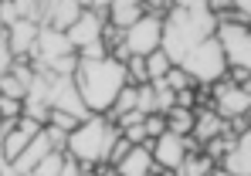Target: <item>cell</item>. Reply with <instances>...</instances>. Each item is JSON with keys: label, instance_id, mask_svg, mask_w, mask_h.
<instances>
[{"label": "cell", "instance_id": "603a6c76", "mask_svg": "<svg viewBox=\"0 0 251 176\" xmlns=\"http://www.w3.org/2000/svg\"><path fill=\"white\" fill-rule=\"evenodd\" d=\"M78 122H82V119H75L72 112H61V109H48V126H51V129H58V132H65V135L78 129Z\"/></svg>", "mask_w": 251, "mask_h": 176}, {"label": "cell", "instance_id": "ab89813d", "mask_svg": "<svg viewBox=\"0 0 251 176\" xmlns=\"http://www.w3.org/2000/svg\"><path fill=\"white\" fill-rule=\"evenodd\" d=\"M248 27H251V24H248Z\"/></svg>", "mask_w": 251, "mask_h": 176}, {"label": "cell", "instance_id": "74e56055", "mask_svg": "<svg viewBox=\"0 0 251 176\" xmlns=\"http://www.w3.org/2000/svg\"><path fill=\"white\" fill-rule=\"evenodd\" d=\"M78 3H82V7H85V10H88V7H92V0H78Z\"/></svg>", "mask_w": 251, "mask_h": 176}, {"label": "cell", "instance_id": "9c48e42d", "mask_svg": "<svg viewBox=\"0 0 251 176\" xmlns=\"http://www.w3.org/2000/svg\"><path fill=\"white\" fill-rule=\"evenodd\" d=\"M72 51H75V47L68 44L65 31H54V27L41 24V31H38V44H34V61H38V68L51 65V61L61 58V54H72Z\"/></svg>", "mask_w": 251, "mask_h": 176}, {"label": "cell", "instance_id": "30bf717a", "mask_svg": "<svg viewBox=\"0 0 251 176\" xmlns=\"http://www.w3.org/2000/svg\"><path fill=\"white\" fill-rule=\"evenodd\" d=\"M102 27H105V14H99V10H82V17L65 31V38H68V44H72L75 51H82L85 44L102 38Z\"/></svg>", "mask_w": 251, "mask_h": 176}, {"label": "cell", "instance_id": "d4e9b609", "mask_svg": "<svg viewBox=\"0 0 251 176\" xmlns=\"http://www.w3.org/2000/svg\"><path fill=\"white\" fill-rule=\"evenodd\" d=\"M0 95H7V98H21V102H24L27 85H24L14 71H3V75H0Z\"/></svg>", "mask_w": 251, "mask_h": 176}, {"label": "cell", "instance_id": "f546056e", "mask_svg": "<svg viewBox=\"0 0 251 176\" xmlns=\"http://www.w3.org/2000/svg\"><path fill=\"white\" fill-rule=\"evenodd\" d=\"M10 65H14V51H10L7 38L0 34V75H3V71H10Z\"/></svg>", "mask_w": 251, "mask_h": 176}, {"label": "cell", "instance_id": "7a4b0ae2", "mask_svg": "<svg viewBox=\"0 0 251 176\" xmlns=\"http://www.w3.org/2000/svg\"><path fill=\"white\" fill-rule=\"evenodd\" d=\"M119 139V126H112L105 115H88L78 122V129L68 132V142H65V153L75 156L78 163H105L109 159V149L112 142Z\"/></svg>", "mask_w": 251, "mask_h": 176}, {"label": "cell", "instance_id": "5bb4252c", "mask_svg": "<svg viewBox=\"0 0 251 176\" xmlns=\"http://www.w3.org/2000/svg\"><path fill=\"white\" fill-rule=\"evenodd\" d=\"M221 166L227 170V176H251V126L234 142V149L221 159Z\"/></svg>", "mask_w": 251, "mask_h": 176}, {"label": "cell", "instance_id": "44dd1931", "mask_svg": "<svg viewBox=\"0 0 251 176\" xmlns=\"http://www.w3.org/2000/svg\"><path fill=\"white\" fill-rule=\"evenodd\" d=\"M126 68V82L129 85H150V71H146V58H139V54H129L123 61Z\"/></svg>", "mask_w": 251, "mask_h": 176}, {"label": "cell", "instance_id": "e575fe53", "mask_svg": "<svg viewBox=\"0 0 251 176\" xmlns=\"http://www.w3.org/2000/svg\"><path fill=\"white\" fill-rule=\"evenodd\" d=\"M143 7H146L150 14H167V10H170V0H143Z\"/></svg>", "mask_w": 251, "mask_h": 176}, {"label": "cell", "instance_id": "8992f818", "mask_svg": "<svg viewBox=\"0 0 251 176\" xmlns=\"http://www.w3.org/2000/svg\"><path fill=\"white\" fill-rule=\"evenodd\" d=\"M210 109L224 119V122H234V119H245L251 109V91L245 85H234V82H214L210 85Z\"/></svg>", "mask_w": 251, "mask_h": 176}, {"label": "cell", "instance_id": "83f0119b", "mask_svg": "<svg viewBox=\"0 0 251 176\" xmlns=\"http://www.w3.org/2000/svg\"><path fill=\"white\" fill-rule=\"evenodd\" d=\"M143 129H146V139L163 135V132H167V115H163V112H150V115L143 119Z\"/></svg>", "mask_w": 251, "mask_h": 176}, {"label": "cell", "instance_id": "4dcf8cb0", "mask_svg": "<svg viewBox=\"0 0 251 176\" xmlns=\"http://www.w3.org/2000/svg\"><path fill=\"white\" fill-rule=\"evenodd\" d=\"M204 7H207L214 17H224V14H231V7H234V0H204Z\"/></svg>", "mask_w": 251, "mask_h": 176}, {"label": "cell", "instance_id": "4fadbf2b", "mask_svg": "<svg viewBox=\"0 0 251 176\" xmlns=\"http://www.w3.org/2000/svg\"><path fill=\"white\" fill-rule=\"evenodd\" d=\"M82 3L78 0H48V10H44V24L54 27V31H68L78 17H82Z\"/></svg>", "mask_w": 251, "mask_h": 176}, {"label": "cell", "instance_id": "8fae6325", "mask_svg": "<svg viewBox=\"0 0 251 176\" xmlns=\"http://www.w3.org/2000/svg\"><path fill=\"white\" fill-rule=\"evenodd\" d=\"M38 31H41V24H34V21H17V24H10L7 31H3V38L10 44V51H14V58H21V54H27V58H34V44H38Z\"/></svg>", "mask_w": 251, "mask_h": 176}, {"label": "cell", "instance_id": "7402d4cb", "mask_svg": "<svg viewBox=\"0 0 251 176\" xmlns=\"http://www.w3.org/2000/svg\"><path fill=\"white\" fill-rule=\"evenodd\" d=\"M170 68H173V61L167 58V51H163V47H156L153 54H146V71H150V82H160V78H167Z\"/></svg>", "mask_w": 251, "mask_h": 176}, {"label": "cell", "instance_id": "8d00e7d4", "mask_svg": "<svg viewBox=\"0 0 251 176\" xmlns=\"http://www.w3.org/2000/svg\"><path fill=\"white\" fill-rule=\"evenodd\" d=\"M109 3H112V0H92V7H88V10H99V14H105V10H109Z\"/></svg>", "mask_w": 251, "mask_h": 176}, {"label": "cell", "instance_id": "2e32d148", "mask_svg": "<svg viewBox=\"0 0 251 176\" xmlns=\"http://www.w3.org/2000/svg\"><path fill=\"white\" fill-rule=\"evenodd\" d=\"M51 149H54V146H51V139H48V135H44V129H41L34 139H31V142H27V146H24V153L14 159V170H17L21 176H31V170L41 163Z\"/></svg>", "mask_w": 251, "mask_h": 176}, {"label": "cell", "instance_id": "ffe728a7", "mask_svg": "<svg viewBox=\"0 0 251 176\" xmlns=\"http://www.w3.org/2000/svg\"><path fill=\"white\" fill-rule=\"evenodd\" d=\"M163 115H167V132H173V135H190V132H194V109L173 105Z\"/></svg>", "mask_w": 251, "mask_h": 176}, {"label": "cell", "instance_id": "ba28073f", "mask_svg": "<svg viewBox=\"0 0 251 176\" xmlns=\"http://www.w3.org/2000/svg\"><path fill=\"white\" fill-rule=\"evenodd\" d=\"M150 153H153V163L156 170H167L173 173L183 159H187V135H173V132H163L156 139H150Z\"/></svg>", "mask_w": 251, "mask_h": 176}, {"label": "cell", "instance_id": "7c38bea8", "mask_svg": "<svg viewBox=\"0 0 251 176\" xmlns=\"http://www.w3.org/2000/svg\"><path fill=\"white\" fill-rule=\"evenodd\" d=\"M112 170L119 176H156V163H153L150 146H132Z\"/></svg>", "mask_w": 251, "mask_h": 176}, {"label": "cell", "instance_id": "f35d334b", "mask_svg": "<svg viewBox=\"0 0 251 176\" xmlns=\"http://www.w3.org/2000/svg\"><path fill=\"white\" fill-rule=\"evenodd\" d=\"M3 31H7V27H3V24H0V34H3Z\"/></svg>", "mask_w": 251, "mask_h": 176}, {"label": "cell", "instance_id": "4316f807", "mask_svg": "<svg viewBox=\"0 0 251 176\" xmlns=\"http://www.w3.org/2000/svg\"><path fill=\"white\" fill-rule=\"evenodd\" d=\"M21 115H24V102H21V98H7V95H0V119L17 122Z\"/></svg>", "mask_w": 251, "mask_h": 176}, {"label": "cell", "instance_id": "3957f363", "mask_svg": "<svg viewBox=\"0 0 251 176\" xmlns=\"http://www.w3.org/2000/svg\"><path fill=\"white\" fill-rule=\"evenodd\" d=\"M180 68L194 78V85H214V82H221L227 75V61H224V51H221L217 38H207V41L194 44L183 54Z\"/></svg>", "mask_w": 251, "mask_h": 176}, {"label": "cell", "instance_id": "ac0fdd59", "mask_svg": "<svg viewBox=\"0 0 251 176\" xmlns=\"http://www.w3.org/2000/svg\"><path fill=\"white\" fill-rule=\"evenodd\" d=\"M217 163L210 159L204 149H197V153H187V159L173 170V176H210V170H214Z\"/></svg>", "mask_w": 251, "mask_h": 176}, {"label": "cell", "instance_id": "277c9868", "mask_svg": "<svg viewBox=\"0 0 251 176\" xmlns=\"http://www.w3.org/2000/svg\"><path fill=\"white\" fill-rule=\"evenodd\" d=\"M214 38H217L221 51H224L227 68H245V71H251V27L234 17V10L224 14V17H217Z\"/></svg>", "mask_w": 251, "mask_h": 176}, {"label": "cell", "instance_id": "1f68e13d", "mask_svg": "<svg viewBox=\"0 0 251 176\" xmlns=\"http://www.w3.org/2000/svg\"><path fill=\"white\" fill-rule=\"evenodd\" d=\"M234 17L241 21V24H251V0H234Z\"/></svg>", "mask_w": 251, "mask_h": 176}, {"label": "cell", "instance_id": "52a82bcc", "mask_svg": "<svg viewBox=\"0 0 251 176\" xmlns=\"http://www.w3.org/2000/svg\"><path fill=\"white\" fill-rule=\"evenodd\" d=\"M44 102H48V109H61V112H72L75 119H88V109H85L82 95H78V88H75V78L48 75Z\"/></svg>", "mask_w": 251, "mask_h": 176}, {"label": "cell", "instance_id": "d590c367", "mask_svg": "<svg viewBox=\"0 0 251 176\" xmlns=\"http://www.w3.org/2000/svg\"><path fill=\"white\" fill-rule=\"evenodd\" d=\"M170 7H180V10H201L204 0H170Z\"/></svg>", "mask_w": 251, "mask_h": 176}, {"label": "cell", "instance_id": "5b68a950", "mask_svg": "<svg viewBox=\"0 0 251 176\" xmlns=\"http://www.w3.org/2000/svg\"><path fill=\"white\" fill-rule=\"evenodd\" d=\"M163 41V14H143L136 24H129L123 31V44L129 54H139V58H146V54H153L156 47Z\"/></svg>", "mask_w": 251, "mask_h": 176}, {"label": "cell", "instance_id": "9a60e30c", "mask_svg": "<svg viewBox=\"0 0 251 176\" xmlns=\"http://www.w3.org/2000/svg\"><path fill=\"white\" fill-rule=\"evenodd\" d=\"M227 129V122L214 112V109H194V132H190V139L204 149V142H210L214 135H221V132Z\"/></svg>", "mask_w": 251, "mask_h": 176}, {"label": "cell", "instance_id": "f1b7e54d", "mask_svg": "<svg viewBox=\"0 0 251 176\" xmlns=\"http://www.w3.org/2000/svg\"><path fill=\"white\" fill-rule=\"evenodd\" d=\"M17 21H21L17 3H14V0H0V24H3V27H10V24H17Z\"/></svg>", "mask_w": 251, "mask_h": 176}, {"label": "cell", "instance_id": "d6a6232c", "mask_svg": "<svg viewBox=\"0 0 251 176\" xmlns=\"http://www.w3.org/2000/svg\"><path fill=\"white\" fill-rule=\"evenodd\" d=\"M82 166H85V163H78L75 156H68V153H65V163H61V176H78V173H82Z\"/></svg>", "mask_w": 251, "mask_h": 176}, {"label": "cell", "instance_id": "6da1fadb", "mask_svg": "<svg viewBox=\"0 0 251 176\" xmlns=\"http://www.w3.org/2000/svg\"><path fill=\"white\" fill-rule=\"evenodd\" d=\"M129 85L126 82V68L116 58H102V61H82L78 58V71H75V88L82 95L88 115H105L116 102V95Z\"/></svg>", "mask_w": 251, "mask_h": 176}, {"label": "cell", "instance_id": "cb8c5ba5", "mask_svg": "<svg viewBox=\"0 0 251 176\" xmlns=\"http://www.w3.org/2000/svg\"><path fill=\"white\" fill-rule=\"evenodd\" d=\"M61 163H65V153H58V149H51L48 156H44L41 163L31 170V176H61Z\"/></svg>", "mask_w": 251, "mask_h": 176}, {"label": "cell", "instance_id": "d6986e66", "mask_svg": "<svg viewBox=\"0 0 251 176\" xmlns=\"http://www.w3.org/2000/svg\"><path fill=\"white\" fill-rule=\"evenodd\" d=\"M31 139H34V135H27L24 129H17V126H10V129H7L3 135H0V156L14 163V159H17V156L24 153V146H27Z\"/></svg>", "mask_w": 251, "mask_h": 176}, {"label": "cell", "instance_id": "e0dca14e", "mask_svg": "<svg viewBox=\"0 0 251 176\" xmlns=\"http://www.w3.org/2000/svg\"><path fill=\"white\" fill-rule=\"evenodd\" d=\"M143 14H146L143 0H112V3H109V10H105V21L126 31V27H129V24H136Z\"/></svg>", "mask_w": 251, "mask_h": 176}, {"label": "cell", "instance_id": "836d02e7", "mask_svg": "<svg viewBox=\"0 0 251 176\" xmlns=\"http://www.w3.org/2000/svg\"><path fill=\"white\" fill-rule=\"evenodd\" d=\"M14 126H17V129H24V132H27V135H38V132L44 129L41 122H34V119H27V115H21V119H17Z\"/></svg>", "mask_w": 251, "mask_h": 176}, {"label": "cell", "instance_id": "484cf974", "mask_svg": "<svg viewBox=\"0 0 251 176\" xmlns=\"http://www.w3.org/2000/svg\"><path fill=\"white\" fill-rule=\"evenodd\" d=\"M163 82H167L170 91H183V88H194V78H190V75H187V71H183L180 65H173V68H170Z\"/></svg>", "mask_w": 251, "mask_h": 176}]
</instances>
